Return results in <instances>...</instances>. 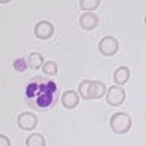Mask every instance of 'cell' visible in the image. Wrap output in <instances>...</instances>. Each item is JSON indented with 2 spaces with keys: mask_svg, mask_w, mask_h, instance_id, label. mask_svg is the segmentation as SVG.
Instances as JSON below:
<instances>
[{
  "mask_svg": "<svg viewBox=\"0 0 146 146\" xmlns=\"http://www.w3.org/2000/svg\"><path fill=\"white\" fill-rule=\"evenodd\" d=\"M43 73L46 76H55L58 75V64L55 61H44L43 64Z\"/></svg>",
  "mask_w": 146,
  "mask_h": 146,
  "instance_id": "obj_12",
  "label": "cell"
},
{
  "mask_svg": "<svg viewBox=\"0 0 146 146\" xmlns=\"http://www.w3.org/2000/svg\"><path fill=\"white\" fill-rule=\"evenodd\" d=\"M98 49L104 56H113V55H116L117 50H119V41L114 38V36H104V38L99 41Z\"/></svg>",
  "mask_w": 146,
  "mask_h": 146,
  "instance_id": "obj_4",
  "label": "cell"
},
{
  "mask_svg": "<svg viewBox=\"0 0 146 146\" xmlns=\"http://www.w3.org/2000/svg\"><path fill=\"white\" fill-rule=\"evenodd\" d=\"M132 126L131 116L126 113H114L110 119V128L114 134H126Z\"/></svg>",
  "mask_w": 146,
  "mask_h": 146,
  "instance_id": "obj_3",
  "label": "cell"
},
{
  "mask_svg": "<svg viewBox=\"0 0 146 146\" xmlns=\"http://www.w3.org/2000/svg\"><path fill=\"white\" fill-rule=\"evenodd\" d=\"M25 98L31 108L44 111L56 104L58 85L56 82L50 81L47 78H35L27 84Z\"/></svg>",
  "mask_w": 146,
  "mask_h": 146,
  "instance_id": "obj_1",
  "label": "cell"
},
{
  "mask_svg": "<svg viewBox=\"0 0 146 146\" xmlns=\"http://www.w3.org/2000/svg\"><path fill=\"white\" fill-rule=\"evenodd\" d=\"M53 32H55V27H53L52 23L47 21V20L38 21L35 25V29H34V34H35V36L38 40H49V38H52Z\"/></svg>",
  "mask_w": 146,
  "mask_h": 146,
  "instance_id": "obj_6",
  "label": "cell"
},
{
  "mask_svg": "<svg viewBox=\"0 0 146 146\" xmlns=\"http://www.w3.org/2000/svg\"><path fill=\"white\" fill-rule=\"evenodd\" d=\"M26 146H46V140L41 134H31L26 139Z\"/></svg>",
  "mask_w": 146,
  "mask_h": 146,
  "instance_id": "obj_14",
  "label": "cell"
},
{
  "mask_svg": "<svg viewBox=\"0 0 146 146\" xmlns=\"http://www.w3.org/2000/svg\"><path fill=\"white\" fill-rule=\"evenodd\" d=\"M79 94L85 100L99 99L107 93V87L102 81H93V79H84L78 87Z\"/></svg>",
  "mask_w": 146,
  "mask_h": 146,
  "instance_id": "obj_2",
  "label": "cell"
},
{
  "mask_svg": "<svg viewBox=\"0 0 146 146\" xmlns=\"http://www.w3.org/2000/svg\"><path fill=\"white\" fill-rule=\"evenodd\" d=\"M125 90L120 85H113L110 87V90H107V102L111 107H119L125 102Z\"/></svg>",
  "mask_w": 146,
  "mask_h": 146,
  "instance_id": "obj_5",
  "label": "cell"
},
{
  "mask_svg": "<svg viewBox=\"0 0 146 146\" xmlns=\"http://www.w3.org/2000/svg\"><path fill=\"white\" fill-rule=\"evenodd\" d=\"M79 25L82 29L85 31H93L96 26L99 25V18L94 12H84L79 17Z\"/></svg>",
  "mask_w": 146,
  "mask_h": 146,
  "instance_id": "obj_8",
  "label": "cell"
},
{
  "mask_svg": "<svg viewBox=\"0 0 146 146\" xmlns=\"http://www.w3.org/2000/svg\"><path fill=\"white\" fill-rule=\"evenodd\" d=\"M11 0H0V3H9Z\"/></svg>",
  "mask_w": 146,
  "mask_h": 146,
  "instance_id": "obj_16",
  "label": "cell"
},
{
  "mask_svg": "<svg viewBox=\"0 0 146 146\" xmlns=\"http://www.w3.org/2000/svg\"><path fill=\"white\" fill-rule=\"evenodd\" d=\"M44 64V58L43 55L38 53V52H32L29 55V58H27V66H29L32 70H38V68L43 67Z\"/></svg>",
  "mask_w": 146,
  "mask_h": 146,
  "instance_id": "obj_11",
  "label": "cell"
},
{
  "mask_svg": "<svg viewBox=\"0 0 146 146\" xmlns=\"http://www.w3.org/2000/svg\"><path fill=\"white\" fill-rule=\"evenodd\" d=\"M61 104L67 110H73L75 107H78V104H79V96H78L76 91L67 90V91H64L62 96H61Z\"/></svg>",
  "mask_w": 146,
  "mask_h": 146,
  "instance_id": "obj_9",
  "label": "cell"
},
{
  "mask_svg": "<svg viewBox=\"0 0 146 146\" xmlns=\"http://www.w3.org/2000/svg\"><path fill=\"white\" fill-rule=\"evenodd\" d=\"M17 123L23 131H32L36 126V123H38V119H36V116L34 113L26 111V113H21L20 116H18Z\"/></svg>",
  "mask_w": 146,
  "mask_h": 146,
  "instance_id": "obj_7",
  "label": "cell"
},
{
  "mask_svg": "<svg viewBox=\"0 0 146 146\" xmlns=\"http://www.w3.org/2000/svg\"><path fill=\"white\" fill-rule=\"evenodd\" d=\"M99 5H100V0H79V6L85 12H91L94 9H98Z\"/></svg>",
  "mask_w": 146,
  "mask_h": 146,
  "instance_id": "obj_13",
  "label": "cell"
},
{
  "mask_svg": "<svg viewBox=\"0 0 146 146\" xmlns=\"http://www.w3.org/2000/svg\"><path fill=\"white\" fill-rule=\"evenodd\" d=\"M129 76H131V73H129V68H128L126 66H120L119 68H116V72H114V82H116L117 85H125L128 81H129Z\"/></svg>",
  "mask_w": 146,
  "mask_h": 146,
  "instance_id": "obj_10",
  "label": "cell"
},
{
  "mask_svg": "<svg viewBox=\"0 0 146 146\" xmlns=\"http://www.w3.org/2000/svg\"><path fill=\"white\" fill-rule=\"evenodd\" d=\"M145 25H146V17H145Z\"/></svg>",
  "mask_w": 146,
  "mask_h": 146,
  "instance_id": "obj_17",
  "label": "cell"
},
{
  "mask_svg": "<svg viewBox=\"0 0 146 146\" xmlns=\"http://www.w3.org/2000/svg\"><path fill=\"white\" fill-rule=\"evenodd\" d=\"M0 146H11V141H9V139L6 135L0 134Z\"/></svg>",
  "mask_w": 146,
  "mask_h": 146,
  "instance_id": "obj_15",
  "label": "cell"
}]
</instances>
